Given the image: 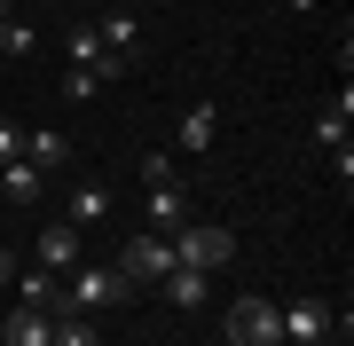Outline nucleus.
Segmentation results:
<instances>
[{
    "mask_svg": "<svg viewBox=\"0 0 354 346\" xmlns=\"http://www.w3.org/2000/svg\"><path fill=\"white\" fill-rule=\"evenodd\" d=\"M0 55H8V64H32V55H39V32L24 24V16H8V24H0Z\"/></svg>",
    "mask_w": 354,
    "mask_h": 346,
    "instance_id": "nucleus-18",
    "label": "nucleus"
},
{
    "mask_svg": "<svg viewBox=\"0 0 354 346\" xmlns=\"http://www.w3.org/2000/svg\"><path fill=\"white\" fill-rule=\"evenodd\" d=\"M64 55H71V71H95L102 87H111V79H127V64H118V55H111V48H102V39H95V24H71Z\"/></svg>",
    "mask_w": 354,
    "mask_h": 346,
    "instance_id": "nucleus-6",
    "label": "nucleus"
},
{
    "mask_svg": "<svg viewBox=\"0 0 354 346\" xmlns=\"http://www.w3.org/2000/svg\"><path fill=\"white\" fill-rule=\"evenodd\" d=\"M95 39L118 55V64H134V48H142V16H134V8H102V16H95Z\"/></svg>",
    "mask_w": 354,
    "mask_h": 346,
    "instance_id": "nucleus-7",
    "label": "nucleus"
},
{
    "mask_svg": "<svg viewBox=\"0 0 354 346\" xmlns=\"http://www.w3.org/2000/svg\"><path fill=\"white\" fill-rule=\"evenodd\" d=\"M111 213H118V197L102 189V181H79V189H71V213H64V220H71V229H102Z\"/></svg>",
    "mask_w": 354,
    "mask_h": 346,
    "instance_id": "nucleus-11",
    "label": "nucleus"
},
{
    "mask_svg": "<svg viewBox=\"0 0 354 346\" xmlns=\"http://www.w3.org/2000/svg\"><path fill=\"white\" fill-rule=\"evenodd\" d=\"M228 346H276V299H236L228 307Z\"/></svg>",
    "mask_w": 354,
    "mask_h": 346,
    "instance_id": "nucleus-5",
    "label": "nucleus"
},
{
    "mask_svg": "<svg viewBox=\"0 0 354 346\" xmlns=\"http://www.w3.org/2000/svg\"><path fill=\"white\" fill-rule=\"evenodd\" d=\"M276 346H283V338H276Z\"/></svg>",
    "mask_w": 354,
    "mask_h": 346,
    "instance_id": "nucleus-25",
    "label": "nucleus"
},
{
    "mask_svg": "<svg viewBox=\"0 0 354 346\" xmlns=\"http://www.w3.org/2000/svg\"><path fill=\"white\" fill-rule=\"evenodd\" d=\"M8 157H24V126H16V118H0V166H8Z\"/></svg>",
    "mask_w": 354,
    "mask_h": 346,
    "instance_id": "nucleus-22",
    "label": "nucleus"
},
{
    "mask_svg": "<svg viewBox=\"0 0 354 346\" xmlns=\"http://www.w3.org/2000/svg\"><path fill=\"white\" fill-rule=\"evenodd\" d=\"M8 291H16V307H64V291H55V276L48 268H16V283H8Z\"/></svg>",
    "mask_w": 354,
    "mask_h": 346,
    "instance_id": "nucleus-15",
    "label": "nucleus"
},
{
    "mask_svg": "<svg viewBox=\"0 0 354 346\" xmlns=\"http://www.w3.org/2000/svg\"><path fill=\"white\" fill-rule=\"evenodd\" d=\"M346 134H354V87L339 79V103L315 118V142H323V150H346Z\"/></svg>",
    "mask_w": 354,
    "mask_h": 346,
    "instance_id": "nucleus-13",
    "label": "nucleus"
},
{
    "mask_svg": "<svg viewBox=\"0 0 354 346\" xmlns=\"http://www.w3.org/2000/svg\"><path fill=\"white\" fill-rule=\"evenodd\" d=\"M39 189H48V173H39V166H24V157L0 166V197H8V205H39Z\"/></svg>",
    "mask_w": 354,
    "mask_h": 346,
    "instance_id": "nucleus-14",
    "label": "nucleus"
},
{
    "mask_svg": "<svg viewBox=\"0 0 354 346\" xmlns=\"http://www.w3.org/2000/svg\"><path fill=\"white\" fill-rule=\"evenodd\" d=\"M118 299H134L118 268H71V291H64L55 315H102V307H118Z\"/></svg>",
    "mask_w": 354,
    "mask_h": 346,
    "instance_id": "nucleus-4",
    "label": "nucleus"
},
{
    "mask_svg": "<svg viewBox=\"0 0 354 346\" xmlns=\"http://www.w3.org/2000/svg\"><path fill=\"white\" fill-rule=\"evenodd\" d=\"M213 134H221V110H213V103L181 110V157H205V150H213Z\"/></svg>",
    "mask_w": 354,
    "mask_h": 346,
    "instance_id": "nucleus-16",
    "label": "nucleus"
},
{
    "mask_svg": "<svg viewBox=\"0 0 354 346\" xmlns=\"http://www.w3.org/2000/svg\"><path fill=\"white\" fill-rule=\"evenodd\" d=\"M8 16H16V0H0V24H8Z\"/></svg>",
    "mask_w": 354,
    "mask_h": 346,
    "instance_id": "nucleus-24",
    "label": "nucleus"
},
{
    "mask_svg": "<svg viewBox=\"0 0 354 346\" xmlns=\"http://www.w3.org/2000/svg\"><path fill=\"white\" fill-rule=\"evenodd\" d=\"M330 331H339V307L330 299H283L276 307V338L283 346H330Z\"/></svg>",
    "mask_w": 354,
    "mask_h": 346,
    "instance_id": "nucleus-2",
    "label": "nucleus"
},
{
    "mask_svg": "<svg viewBox=\"0 0 354 346\" xmlns=\"http://www.w3.org/2000/svg\"><path fill=\"white\" fill-rule=\"evenodd\" d=\"M48 346H95V331H87V315H55V331H48Z\"/></svg>",
    "mask_w": 354,
    "mask_h": 346,
    "instance_id": "nucleus-20",
    "label": "nucleus"
},
{
    "mask_svg": "<svg viewBox=\"0 0 354 346\" xmlns=\"http://www.w3.org/2000/svg\"><path fill=\"white\" fill-rule=\"evenodd\" d=\"M150 229H158V236L189 229V189H181V181H165V189H150Z\"/></svg>",
    "mask_w": 354,
    "mask_h": 346,
    "instance_id": "nucleus-12",
    "label": "nucleus"
},
{
    "mask_svg": "<svg viewBox=\"0 0 354 346\" xmlns=\"http://www.w3.org/2000/svg\"><path fill=\"white\" fill-rule=\"evenodd\" d=\"M39 268H48V276H71L79 268V229H71V220H48V229H39Z\"/></svg>",
    "mask_w": 354,
    "mask_h": 346,
    "instance_id": "nucleus-8",
    "label": "nucleus"
},
{
    "mask_svg": "<svg viewBox=\"0 0 354 346\" xmlns=\"http://www.w3.org/2000/svg\"><path fill=\"white\" fill-rule=\"evenodd\" d=\"M165 244H174V268H205V276L236 260V229H221V220H189V229H174Z\"/></svg>",
    "mask_w": 354,
    "mask_h": 346,
    "instance_id": "nucleus-1",
    "label": "nucleus"
},
{
    "mask_svg": "<svg viewBox=\"0 0 354 346\" xmlns=\"http://www.w3.org/2000/svg\"><path fill=\"white\" fill-rule=\"evenodd\" d=\"M205 283H213L205 268H165V283H158V291L174 299V307H205Z\"/></svg>",
    "mask_w": 354,
    "mask_h": 346,
    "instance_id": "nucleus-17",
    "label": "nucleus"
},
{
    "mask_svg": "<svg viewBox=\"0 0 354 346\" xmlns=\"http://www.w3.org/2000/svg\"><path fill=\"white\" fill-rule=\"evenodd\" d=\"M165 268H174V244H165L158 229H142L127 236V252H118V276H127V291H158Z\"/></svg>",
    "mask_w": 354,
    "mask_h": 346,
    "instance_id": "nucleus-3",
    "label": "nucleus"
},
{
    "mask_svg": "<svg viewBox=\"0 0 354 346\" xmlns=\"http://www.w3.org/2000/svg\"><path fill=\"white\" fill-rule=\"evenodd\" d=\"M8 283H16V252L0 244V291H8Z\"/></svg>",
    "mask_w": 354,
    "mask_h": 346,
    "instance_id": "nucleus-23",
    "label": "nucleus"
},
{
    "mask_svg": "<svg viewBox=\"0 0 354 346\" xmlns=\"http://www.w3.org/2000/svg\"><path fill=\"white\" fill-rule=\"evenodd\" d=\"M48 331H55L48 307H8L0 315V346H48Z\"/></svg>",
    "mask_w": 354,
    "mask_h": 346,
    "instance_id": "nucleus-10",
    "label": "nucleus"
},
{
    "mask_svg": "<svg viewBox=\"0 0 354 346\" xmlns=\"http://www.w3.org/2000/svg\"><path fill=\"white\" fill-rule=\"evenodd\" d=\"M87 95H102L95 71H64V103H87Z\"/></svg>",
    "mask_w": 354,
    "mask_h": 346,
    "instance_id": "nucleus-21",
    "label": "nucleus"
},
{
    "mask_svg": "<svg viewBox=\"0 0 354 346\" xmlns=\"http://www.w3.org/2000/svg\"><path fill=\"white\" fill-rule=\"evenodd\" d=\"M165 181H181L174 150H150V157H142V189H165Z\"/></svg>",
    "mask_w": 354,
    "mask_h": 346,
    "instance_id": "nucleus-19",
    "label": "nucleus"
},
{
    "mask_svg": "<svg viewBox=\"0 0 354 346\" xmlns=\"http://www.w3.org/2000/svg\"><path fill=\"white\" fill-rule=\"evenodd\" d=\"M24 166L64 173V166H71V134H64V126H32V134H24Z\"/></svg>",
    "mask_w": 354,
    "mask_h": 346,
    "instance_id": "nucleus-9",
    "label": "nucleus"
}]
</instances>
